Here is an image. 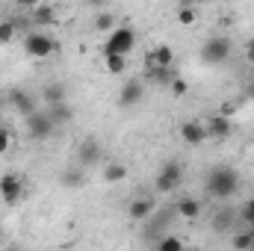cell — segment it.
I'll list each match as a JSON object with an SVG mask.
<instances>
[{"mask_svg":"<svg viewBox=\"0 0 254 251\" xmlns=\"http://www.w3.org/2000/svg\"><path fill=\"white\" fill-rule=\"evenodd\" d=\"M204 187H207V195H210V198L228 201V198H234V195L240 192V175H237L231 166H216V169H210Z\"/></svg>","mask_w":254,"mask_h":251,"instance_id":"cell-1","label":"cell"},{"mask_svg":"<svg viewBox=\"0 0 254 251\" xmlns=\"http://www.w3.org/2000/svg\"><path fill=\"white\" fill-rule=\"evenodd\" d=\"M231 54H234V42L228 39V36H210L204 45H201V63L204 65H222L231 60Z\"/></svg>","mask_w":254,"mask_h":251,"instance_id":"cell-2","label":"cell"},{"mask_svg":"<svg viewBox=\"0 0 254 251\" xmlns=\"http://www.w3.org/2000/svg\"><path fill=\"white\" fill-rule=\"evenodd\" d=\"M54 51H57V42H54L51 33H45V30H30V33L24 36V54H27V57H33V60H48V57H54Z\"/></svg>","mask_w":254,"mask_h":251,"instance_id":"cell-3","label":"cell"},{"mask_svg":"<svg viewBox=\"0 0 254 251\" xmlns=\"http://www.w3.org/2000/svg\"><path fill=\"white\" fill-rule=\"evenodd\" d=\"M181 184H184V166H181L178 160H166L163 169H160L157 178H154V189L163 192V195H172Z\"/></svg>","mask_w":254,"mask_h":251,"instance_id":"cell-4","label":"cell"},{"mask_svg":"<svg viewBox=\"0 0 254 251\" xmlns=\"http://www.w3.org/2000/svg\"><path fill=\"white\" fill-rule=\"evenodd\" d=\"M24 119H27V136L33 142H45V139H51L57 133V122L48 116V110H33Z\"/></svg>","mask_w":254,"mask_h":251,"instance_id":"cell-5","label":"cell"},{"mask_svg":"<svg viewBox=\"0 0 254 251\" xmlns=\"http://www.w3.org/2000/svg\"><path fill=\"white\" fill-rule=\"evenodd\" d=\"M133 48H136V30L133 27H113L107 33L104 54H125V57H130Z\"/></svg>","mask_w":254,"mask_h":251,"instance_id":"cell-6","label":"cell"},{"mask_svg":"<svg viewBox=\"0 0 254 251\" xmlns=\"http://www.w3.org/2000/svg\"><path fill=\"white\" fill-rule=\"evenodd\" d=\"M21 198H24V181L18 175H3L0 178V201L9 204V207H15Z\"/></svg>","mask_w":254,"mask_h":251,"instance_id":"cell-7","label":"cell"},{"mask_svg":"<svg viewBox=\"0 0 254 251\" xmlns=\"http://www.w3.org/2000/svg\"><path fill=\"white\" fill-rule=\"evenodd\" d=\"M154 213H157V204H154V198H148V195H136V198L127 204V216H130L133 222H148Z\"/></svg>","mask_w":254,"mask_h":251,"instance_id":"cell-8","label":"cell"},{"mask_svg":"<svg viewBox=\"0 0 254 251\" xmlns=\"http://www.w3.org/2000/svg\"><path fill=\"white\" fill-rule=\"evenodd\" d=\"M101 160H104V148H101L98 139H83V142L77 145V163H80V166H95V163H101Z\"/></svg>","mask_w":254,"mask_h":251,"instance_id":"cell-9","label":"cell"},{"mask_svg":"<svg viewBox=\"0 0 254 251\" xmlns=\"http://www.w3.org/2000/svg\"><path fill=\"white\" fill-rule=\"evenodd\" d=\"M142 98H145V83H142V80H127L125 86H122V92H119V104H122L125 110L142 104Z\"/></svg>","mask_w":254,"mask_h":251,"instance_id":"cell-10","label":"cell"},{"mask_svg":"<svg viewBox=\"0 0 254 251\" xmlns=\"http://www.w3.org/2000/svg\"><path fill=\"white\" fill-rule=\"evenodd\" d=\"M175 65V51L169 45H157L145 54V68H172Z\"/></svg>","mask_w":254,"mask_h":251,"instance_id":"cell-11","label":"cell"},{"mask_svg":"<svg viewBox=\"0 0 254 251\" xmlns=\"http://www.w3.org/2000/svg\"><path fill=\"white\" fill-rule=\"evenodd\" d=\"M178 133H181V139H184L187 145H201V142H207V127H204V122H195V119L184 122V125L178 127Z\"/></svg>","mask_w":254,"mask_h":251,"instance_id":"cell-12","label":"cell"},{"mask_svg":"<svg viewBox=\"0 0 254 251\" xmlns=\"http://www.w3.org/2000/svg\"><path fill=\"white\" fill-rule=\"evenodd\" d=\"M207 127V139H228L231 136V116H225V113H219V116H213V119H207L204 122Z\"/></svg>","mask_w":254,"mask_h":251,"instance_id":"cell-13","label":"cell"},{"mask_svg":"<svg viewBox=\"0 0 254 251\" xmlns=\"http://www.w3.org/2000/svg\"><path fill=\"white\" fill-rule=\"evenodd\" d=\"M201 201L198 198H192V195H181L178 201H175V213L181 216V219H187V222H195L198 216H201Z\"/></svg>","mask_w":254,"mask_h":251,"instance_id":"cell-14","label":"cell"},{"mask_svg":"<svg viewBox=\"0 0 254 251\" xmlns=\"http://www.w3.org/2000/svg\"><path fill=\"white\" fill-rule=\"evenodd\" d=\"M9 104H12V110H15V113H21V116H30V113L36 110L33 95H30V92H24V89H9Z\"/></svg>","mask_w":254,"mask_h":251,"instance_id":"cell-15","label":"cell"},{"mask_svg":"<svg viewBox=\"0 0 254 251\" xmlns=\"http://www.w3.org/2000/svg\"><path fill=\"white\" fill-rule=\"evenodd\" d=\"M30 21H33V27H51V24H57V9L48 3H39L30 9Z\"/></svg>","mask_w":254,"mask_h":251,"instance_id":"cell-16","label":"cell"},{"mask_svg":"<svg viewBox=\"0 0 254 251\" xmlns=\"http://www.w3.org/2000/svg\"><path fill=\"white\" fill-rule=\"evenodd\" d=\"M122 181H127V166L110 160V163L104 166V184H122Z\"/></svg>","mask_w":254,"mask_h":251,"instance_id":"cell-17","label":"cell"},{"mask_svg":"<svg viewBox=\"0 0 254 251\" xmlns=\"http://www.w3.org/2000/svg\"><path fill=\"white\" fill-rule=\"evenodd\" d=\"M234 219H237V213H234L231 207H225L222 213L213 216V231H216V234H228V231H234Z\"/></svg>","mask_w":254,"mask_h":251,"instance_id":"cell-18","label":"cell"},{"mask_svg":"<svg viewBox=\"0 0 254 251\" xmlns=\"http://www.w3.org/2000/svg\"><path fill=\"white\" fill-rule=\"evenodd\" d=\"M48 116L60 125H68L71 119H74V113H71V107H68V101H60V104H48Z\"/></svg>","mask_w":254,"mask_h":251,"instance_id":"cell-19","label":"cell"},{"mask_svg":"<svg viewBox=\"0 0 254 251\" xmlns=\"http://www.w3.org/2000/svg\"><path fill=\"white\" fill-rule=\"evenodd\" d=\"M86 184V172L80 169V163L74 166V169H65L63 172V187L65 189H77V187H83Z\"/></svg>","mask_w":254,"mask_h":251,"instance_id":"cell-20","label":"cell"},{"mask_svg":"<svg viewBox=\"0 0 254 251\" xmlns=\"http://www.w3.org/2000/svg\"><path fill=\"white\" fill-rule=\"evenodd\" d=\"M104 68L110 74H125L127 71V57L125 54H104Z\"/></svg>","mask_w":254,"mask_h":251,"instance_id":"cell-21","label":"cell"},{"mask_svg":"<svg viewBox=\"0 0 254 251\" xmlns=\"http://www.w3.org/2000/svg\"><path fill=\"white\" fill-rule=\"evenodd\" d=\"M175 18H178V24H181V27H192V24L198 21V6H195V3H184V6L178 9V15H175Z\"/></svg>","mask_w":254,"mask_h":251,"instance_id":"cell-22","label":"cell"},{"mask_svg":"<svg viewBox=\"0 0 254 251\" xmlns=\"http://www.w3.org/2000/svg\"><path fill=\"white\" fill-rule=\"evenodd\" d=\"M113 27H116V15H113V12H107V9H98V15H95V30L110 33Z\"/></svg>","mask_w":254,"mask_h":251,"instance_id":"cell-23","label":"cell"},{"mask_svg":"<svg viewBox=\"0 0 254 251\" xmlns=\"http://www.w3.org/2000/svg\"><path fill=\"white\" fill-rule=\"evenodd\" d=\"M42 98H45V104H60V101H65V86L63 83H51L42 92Z\"/></svg>","mask_w":254,"mask_h":251,"instance_id":"cell-24","label":"cell"},{"mask_svg":"<svg viewBox=\"0 0 254 251\" xmlns=\"http://www.w3.org/2000/svg\"><path fill=\"white\" fill-rule=\"evenodd\" d=\"M145 77H148L151 83H166V86H169V80H172L175 74H172V68H145Z\"/></svg>","mask_w":254,"mask_h":251,"instance_id":"cell-25","label":"cell"},{"mask_svg":"<svg viewBox=\"0 0 254 251\" xmlns=\"http://www.w3.org/2000/svg\"><path fill=\"white\" fill-rule=\"evenodd\" d=\"M15 33H18V24L9 18H0V45H9L15 39Z\"/></svg>","mask_w":254,"mask_h":251,"instance_id":"cell-26","label":"cell"},{"mask_svg":"<svg viewBox=\"0 0 254 251\" xmlns=\"http://www.w3.org/2000/svg\"><path fill=\"white\" fill-rule=\"evenodd\" d=\"M157 249L181 251V249H184V240H181V237H175V234H169V237H160V240H157Z\"/></svg>","mask_w":254,"mask_h":251,"instance_id":"cell-27","label":"cell"},{"mask_svg":"<svg viewBox=\"0 0 254 251\" xmlns=\"http://www.w3.org/2000/svg\"><path fill=\"white\" fill-rule=\"evenodd\" d=\"M169 92H172L175 98H184V95L190 92V83H187L184 77H178V74H175V77L169 80Z\"/></svg>","mask_w":254,"mask_h":251,"instance_id":"cell-28","label":"cell"},{"mask_svg":"<svg viewBox=\"0 0 254 251\" xmlns=\"http://www.w3.org/2000/svg\"><path fill=\"white\" fill-rule=\"evenodd\" d=\"M234 249H254V237H252V228L249 231H240V234H234Z\"/></svg>","mask_w":254,"mask_h":251,"instance_id":"cell-29","label":"cell"},{"mask_svg":"<svg viewBox=\"0 0 254 251\" xmlns=\"http://www.w3.org/2000/svg\"><path fill=\"white\" fill-rule=\"evenodd\" d=\"M240 219H243L249 228H254V198H249V201L243 204V210H240Z\"/></svg>","mask_w":254,"mask_h":251,"instance_id":"cell-30","label":"cell"},{"mask_svg":"<svg viewBox=\"0 0 254 251\" xmlns=\"http://www.w3.org/2000/svg\"><path fill=\"white\" fill-rule=\"evenodd\" d=\"M12 148V133H9V127L0 125V154H6Z\"/></svg>","mask_w":254,"mask_h":251,"instance_id":"cell-31","label":"cell"},{"mask_svg":"<svg viewBox=\"0 0 254 251\" xmlns=\"http://www.w3.org/2000/svg\"><path fill=\"white\" fill-rule=\"evenodd\" d=\"M42 0H15V6H21V9H33V6H39Z\"/></svg>","mask_w":254,"mask_h":251,"instance_id":"cell-32","label":"cell"},{"mask_svg":"<svg viewBox=\"0 0 254 251\" xmlns=\"http://www.w3.org/2000/svg\"><path fill=\"white\" fill-rule=\"evenodd\" d=\"M86 6H92V9H104L107 6V0H83Z\"/></svg>","mask_w":254,"mask_h":251,"instance_id":"cell-33","label":"cell"},{"mask_svg":"<svg viewBox=\"0 0 254 251\" xmlns=\"http://www.w3.org/2000/svg\"><path fill=\"white\" fill-rule=\"evenodd\" d=\"M246 60H249V63L254 65V39L249 42V48H246Z\"/></svg>","mask_w":254,"mask_h":251,"instance_id":"cell-34","label":"cell"},{"mask_svg":"<svg viewBox=\"0 0 254 251\" xmlns=\"http://www.w3.org/2000/svg\"><path fill=\"white\" fill-rule=\"evenodd\" d=\"M184 3H204V0H184Z\"/></svg>","mask_w":254,"mask_h":251,"instance_id":"cell-35","label":"cell"},{"mask_svg":"<svg viewBox=\"0 0 254 251\" xmlns=\"http://www.w3.org/2000/svg\"><path fill=\"white\" fill-rule=\"evenodd\" d=\"M252 237H254V228H252Z\"/></svg>","mask_w":254,"mask_h":251,"instance_id":"cell-36","label":"cell"},{"mask_svg":"<svg viewBox=\"0 0 254 251\" xmlns=\"http://www.w3.org/2000/svg\"><path fill=\"white\" fill-rule=\"evenodd\" d=\"M252 86H254V80H252Z\"/></svg>","mask_w":254,"mask_h":251,"instance_id":"cell-37","label":"cell"}]
</instances>
